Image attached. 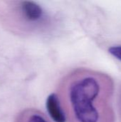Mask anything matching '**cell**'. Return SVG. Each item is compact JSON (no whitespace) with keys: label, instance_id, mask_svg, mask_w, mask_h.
<instances>
[{"label":"cell","instance_id":"1","mask_svg":"<svg viewBox=\"0 0 121 122\" xmlns=\"http://www.w3.org/2000/svg\"><path fill=\"white\" fill-rule=\"evenodd\" d=\"M113 89L108 75L77 69L62 80L58 98L70 122H114Z\"/></svg>","mask_w":121,"mask_h":122},{"label":"cell","instance_id":"2","mask_svg":"<svg viewBox=\"0 0 121 122\" xmlns=\"http://www.w3.org/2000/svg\"><path fill=\"white\" fill-rule=\"evenodd\" d=\"M19 11L22 19L30 24L41 23L46 17L43 8L33 1H22L19 2Z\"/></svg>","mask_w":121,"mask_h":122},{"label":"cell","instance_id":"3","mask_svg":"<svg viewBox=\"0 0 121 122\" xmlns=\"http://www.w3.org/2000/svg\"><path fill=\"white\" fill-rule=\"evenodd\" d=\"M46 109L51 118L55 122H66V117L61 104L58 96L56 94H50L46 102Z\"/></svg>","mask_w":121,"mask_h":122},{"label":"cell","instance_id":"4","mask_svg":"<svg viewBox=\"0 0 121 122\" xmlns=\"http://www.w3.org/2000/svg\"><path fill=\"white\" fill-rule=\"evenodd\" d=\"M24 122H49L46 117L41 113L37 112H29L24 117Z\"/></svg>","mask_w":121,"mask_h":122},{"label":"cell","instance_id":"5","mask_svg":"<svg viewBox=\"0 0 121 122\" xmlns=\"http://www.w3.org/2000/svg\"><path fill=\"white\" fill-rule=\"evenodd\" d=\"M109 53L121 61V46H112L108 49Z\"/></svg>","mask_w":121,"mask_h":122},{"label":"cell","instance_id":"6","mask_svg":"<svg viewBox=\"0 0 121 122\" xmlns=\"http://www.w3.org/2000/svg\"><path fill=\"white\" fill-rule=\"evenodd\" d=\"M120 104H121V95H120Z\"/></svg>","mask_w":121,"mask_h":122}]
</instances>
